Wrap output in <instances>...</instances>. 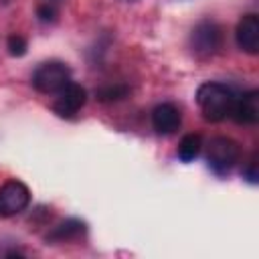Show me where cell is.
<instances>
[{"instance_id":"1","label":"cell","mask_w":259,"mask_h":259,"mask_svg":"<svg viewBox=\"0 0 259 259\" xmlns=\"http://www.w3.org/2000/svg\"><path fill=\"white\" fill-rule=\"evenodd\" d=\"M235 95L233 87L219 81H206L196 89V103L206 121L219 123L229 117Z\"/></svg>"},{"instance_id":"2","label":"cell","mask_w":259,"mask_h":259,"mask_svg":"<svg viewBox=\"0 0 259 259\" xmlns=\"http://www.w3.org/2000/svg\"><path fill=\"white\" fill-rule=\"evenodd\" d=\"M223 42H225L223 28L219 22H214L210 18L196 22L188 36V47H190L192 55H196L198 59L214 57L217 53H221Z\"/></svg>"},{"instance_id":"3","label":"cell","mask_w":259,"mask_h":259,"mask_svg":"<svg viewBox=\"0 0 259 259\" xmlns=\"http://www.w3.org/2000/svg\"><path fill=\"white\" fill-rule=\"evenodd\" d=\"M241 160V146L233 138L227 136H214L206 146V164L208 168L219 174L227 176Z\"/></svg>"},{"instance_id":"4","label":"cell","mask_w":259,"mask_h":259,"mask_svg":"<svg viewBox=\"0 0 259 259\" xmlns=\"http://www.w3.org/2000/svg\"><path fill=\"white\" fill-rule=\"evenodd\" d=\"M30 81L38 93L57 95L71 81V69L63 61H45L34 69Z\"/></svg>"},{"instance_id":"5","label":"cell","mask_w":259,"mask_h":259,"mask_svg":"<svg viewBox=\"0 0 259 259\" xmlns=\"http://www.w3.org/2000/svg\"><path fill=\"white\" fill-rule=\"evenodd\" d=\"M30 204V190L22 180L10 178L0 186V217L20 214Z\"/></svg>"},{"instance_id":"6","label":"cell","mask_w":259,"mask_h":259,"mask_svg":"<svg viewBox=\"0 0 259 259\" xmlns=\"http://www.w3.org/2000/svg\"><path fill=\"white\" fill-rule=\"evenodd\" d=\"M87 101V91L83 85L75 83V81H69L59 93H57V99L53 103V109L57 115L61 117H73Z\"/></svg>"},{"instance_id":"7","label":"cell","mask_w":259,"mask_h":259,"mask_svg":"<svg viewBox=\"0 0 259 259\" xmlns=\"http://www.w3.org/2000/svg\"><path fill=\"white\" fill-rule=\"evenodd\" d=\"M237 47L249 55L259 53V16L255 12L243 14L235 28Z\"/></svg>"},{"instance_id":"8","label":"cell","mask_w":259,"mask_h":259,"mask_svg":"<svg viewBox=\"0 0 259 259\" xmlns=\"http://www.w3.org/2000/svg\"><path fill=\"white\" fill-rule=\"evenodd\" d=\"M237 123L243 125H253L259 121V91L251 89L241 95H235L231 113H229Z\"/></svg>"},{"instance_id":"9","label":"cell","mask_w":259,"mask_h":259,"mask_svg":"<svg viewBox=\"0 0 259 259\" xmlns=\"http://www.w3.org/2000/svg\"><path fill=\"white\" fill-rule=\"evenodd\" d=\"M182 123L180 109L174 103H160L152 109V127L160 136H170L174 134Z\"/></svg>"},{"instance_id":"10","label":"cell","mask_w":259,"mask_h":259,"mask_svg":"<svg viewBox=\"0 0 259 259\" xmlns=\"http://www.w3.org/2000/svg\"><path fill=\"white\" fill-rule=\"evenodd\" d=\"M87 231V225L79 219H65L59 225H55L49 233H47V241L49 243H67V241H75L79 237H83Z\"/></svg>"},{"instance_id":"11","label":"cell","mask_w":259,"mask_h":259,"mask_svg":"<svg viewBox=\"0 0 259 259\" xmlns=\"http://www.w3.org/2000/svg\"><path fill=\"white\" fill-rule=\"evenodd\" d=\"M200 148H202L200 134H186L178 144V158L182 162H192L200 154Z\"/></svg>"},{"instance_id":"12","label":"cell","mask_w":259,"mask_h":259,"mask_svg":"<svg viewBox=\"0 0 259 259\" xmlns=\"http://www.w3.org/2000/svg\"><path fill=\"white\" fill-rule=\"evenodd\" d=\"M130 95V87L123 85V83H115V85H105V87H99L95 91V97L99 101H119L123 97Z\"/></svg>"},{"instance_id":"13","label":"cell","mask_w":259,"mask_h":259,"mask_svg":"<svg viewBox=\"0 0 259 259\" xmlns=\"http://www.w3.org/2000/svg\"><path fill=\"white\" fill-rule=\"evenodd\" d=\"M6 49H8V53L12 57H22L26 53V49H28V42H26V38L22 34H10L8 40H6Z\"/></svg>"},{"instance_id":"14","label":"cell","mask_w":259,"mask_h":259,"mask_svg":"<svg viewBox=\"0 0 259 259\" xmlns=\"http://www.w3.org/2000/svg\"><path fill=\"white\" fill-rule=\"evenodd\" d=\"M36 16H38L42 22H55V20H57V10H55V6H51V4H40V6L36 8Z\"/></svg>"},{"instance_id":"15","label":"cell","mask_w":259,"mask_h":259,"mask_svg":"<svg viewBox=\"0 0 259 259\" xmlns=\"http://www.w3.org/2000/svg\"><path fill=\"white\" fill-rule=\"evenodd\" d=\"M243 176H245V178H247L251 184H257V178H259V176H257V160H255V156L249 160V166L245 168Z\"/></svg>"}]
</instances>
